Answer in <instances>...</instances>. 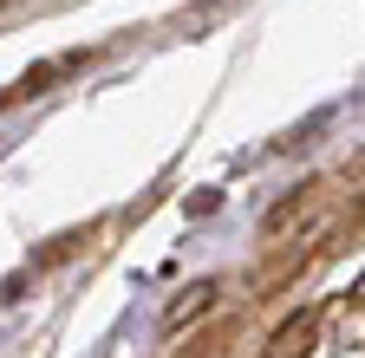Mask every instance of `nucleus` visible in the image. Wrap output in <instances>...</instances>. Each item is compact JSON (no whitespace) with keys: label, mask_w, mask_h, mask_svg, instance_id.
Masks as SVG:
<instances>
[{"label":"nucleus","mask_w":365,"mask_h":358,"mask_svg":"<svg viewBox=\"0 0 365 358\" xmlns=\"http://www.w3.org/2000/svg\"><path fill=\"white\" fill-rule=\"evenodd\" d=\"M313 326H319V320H313V312H300V320H294V326H281V332H274V345H267L261 358H300V352L313 345Z\"/></svg>","instance_id":"obj_1"}]
</instances>
